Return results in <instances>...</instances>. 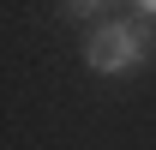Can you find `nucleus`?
I'll use <instances>...</instances> for the list:
<instances>
[{"label": "nucleus", "instance_id": "obj_1", "mask_svg": "<svg viewBox=\"0 0 156 150\" xmlns=\"http://www.w3.org/2000/svg\"><path fill=\"white\" fill-rule=\"evenodd\" d=\"M150 24H138L132 12L126 18H102L90 36H84V66L102 78H120V72H138L144 60H150Z\"/></svg>", "mask_w": 156, "mask_h": 150}]
</instances>
